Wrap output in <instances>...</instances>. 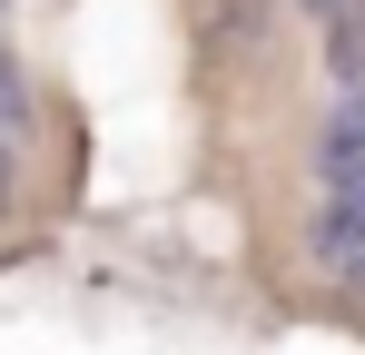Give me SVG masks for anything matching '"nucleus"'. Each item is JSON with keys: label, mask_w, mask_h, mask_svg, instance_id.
<instances>
[{"label": "nucleus", "mask_w": 365, "mask_h": 355, "mask_svg": "<svg viewBox=\"0 0 365 355\" xmlns=\"http://www.w3.org/2000/svg\"><path fill=\"white\" fill-rule=\"evenodd\" d=\"M30 138V99H20V69H10V50H0V178H10V148Z\"/></svg>", "instance_id": "obj_2"}, {"label": "nucleus", "mask_w": 365, "mask_h": 355, "mask_svg": "<svg viewBox=\"0 0 365 355\" xmlns=\"http://www.w3.org/2000/svg\"><path fill=\"white\" fill-rule=\"evenodd\" d=\"M306 10H316L326 30H356V20H365V0H306Z\"/></svg>", "instance_id": "obj_3"}, {"label": "nucleus", "mask_w": 365, "mask_h": 355, "mask_svg": "<svg viewBox=\"0 0 365 355\" xmlns=\"http://www.w3.org/2000/svg\"><path fill=\"white\" fill-rule=\"evenodd\" d=\"M316 247L365 287V20L336 30V109L316 138Z\"/></svg>", "instance_id": "obj_1"}]
</instances>
